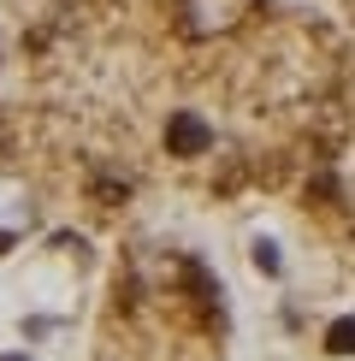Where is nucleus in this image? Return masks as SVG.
<instances>
[{
	"mask_svg": "<svg viewBox=\"0 0 355 361\" xmlns=\"http://www.w3.org/2000/svg\"><path fill=\"white\" fill-rule=\"evenodd\" d=\"M172 137H178V148H201V125L196 118H172Z\"/></svg>",
	"mask_w": 355,
	"mask_h": 361,
	"instance_id": "nucleus-1",
	"label": "nucleus"
},
{
	"mask_svg": "<svg viewBox=\"0 0 355 361\" xmlns=\"http://www.w3.org/2000/svg\"><path fill=\"white\" fill-rule=\"evenodd\" d=\"M332 350H337V355H349V350H355V320L332 326Z\"/></svg>",
	"mask_w": 355,
	"mask_h": 361,
	"instance_id": "nucleus-2",
	"label": "nucleus"
},
{
	"mask_svg": "<svg viewBox=\"0 0 355 361\" xmlns=\"http://www.w3.org/2000/svg\"><path fill=\"white\" fill-rule=\"evenodd\" d=\"M255 267H261V273H278V255H273V243H255Z\"/></svg>",
	"mask_w": 355,
	"mask_h": 361,
	"instance_id": "nucleus-3",
	"label": "nucleus"
},
{
	"mask_svg": "<svg viewBox=\"0 0 355 361\" xmlns=\"http://www.w3.org/2000/svg\"><path fill=\"white\" fill-rule=\"evenodd\" d=\"M6 361H18V355H6Z\"/></svg>",
	"mask_w": 355,
	"mask_h": 361,
	"instance_id": "nucleus-4",
	"label": "nucleus"
}]
</instances>
